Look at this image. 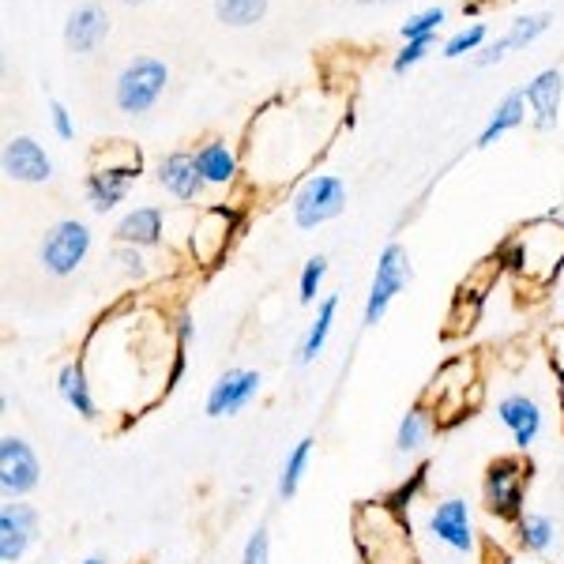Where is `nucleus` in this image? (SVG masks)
Masks as SVG:
<instances>
[{
  "mask_svg": "<svg viewBox=\"0 0 564 564\" xmlns=\"http://www.w3.org/2000/svg\"><path fill=\"white\" fill-rule=\"evenodd\" d=\"M497 252L505 260V271H512L523 286L550 290L564 271V223L557 215L531 218Z\"/></svg>",
  "mask_w": 564,
  "mask_h": 564,
  "instance_id": "obj_1",
  "label": "nucleus"
},
{
  "mask_svg": "<svg viewBox=\"0 0 564 564\" xmlns=\"http://www.w3.org/2000/svg\"><path fill=\"white\" fill-rule=\"evenodd\" d=\"M478 399H481V377H478V361L470 354H456V358L444 361L433 372L430 388L422 391V403L433 411L436 430H452L463 417H470Z\"/></svg>",
  "mask_w": 564,
  "mask_h": 564,
  "instance_id": "obj_2",
  "label": "nucleus"
},
{
  "mask_svg": "<svg viewBox=\"0 0 564 564\" xmlns=\"http://www.w3.org/2000/svg\"><path fill=\"white\" fill-rule=\"evenodd\" d=\"M354 545L366 564H417L411 550V527L384 500L361 505L354 512Z\"/></svg>",
  "mask_w": 564,
  "mask_h": 564,
  "instance_id": "obj_3",
  "label": "nucleus"
},
{
  "mask_svg": "<svg viewBox=\"0 0 564 564\" xmlns=\"http://www.w3.org/2000/svg\"><path fill=\"white\" fill-rule=\"evenodd\" d=\"M527 489H531V463L523 456H497L481 475V505L500 523H520L527 516Z\"/></svg>",
  "mask_w": 564,
  "mask_h": 564,
  "instance_id": "obj_4",
  "label": "nucleus"
},
{
  "mask_svg": "<svg viewBox=\"0 0 564 564\" xmlns=\"http://www.w3.org/2000/svg\"><path fill=\"white\" fill-rule=\"evenodd\" d=\"M411 279H414L411 252H406L399 241H388L384 252L377 257V271H372V282H369L366 308H361V324H366V327L384 324L391 302H395V297L411 286Z\"/></svg>",
  "mask_w": 564,
  "mask_h": 564,
  "instance_id": "obj_5",
  "label": "nucleus"
},
{
  "mask_svg": "<svg viewBox=\"0 0 564 564\" xmlns=\"http://www.w3.org/2000/svg\"><path fill=\"white\" fill-rule=\"evenodd\" d=\"M500 275H505V260H500V252H494V257L481 260L478 268L459 282L456 297H452V308H448V327H444L448 339H463V335L475 332V324L481 321V305H486L489 290L497 286Z\"/></svg>",
  "mask_w": 564,
  "mask_h": 564,
  "instance_id": "obj_6",
  "label": "nucleus"
},
{
  "mask_svg": "<svg viewBox=\"0 0 564 564\" xmlns=\"http://www.w3.org/2000/svg\"><path fill=\"white\" fill-rule=\"evenodd\" d=\"M238 230H241V207H234V204L204 207L193 226V238H188V252H193L196 268H204V271L218 268V260L230 252Z\"/></svg>",
  "mask_w": 564,
  "mask_h": 564,
  "instance_id": "obj_7",
  "label": "nucleus"
},
{
  "mask_svg": "<svg viewBox=\"0 0 564 564\" xmlns=\"http://www.w3.org/2000/svg\"><path fill=\"white\" fill-rule=\"evenodd\" d=\"M90 226L84 218H61L45 230L39 260L53 279H68L84 268V260L90 257Z\"/></svg>",
  "mask_w": 564,
  "mask_h": 564,
  "instance_id": "obj_8",
  "label": "nucleus"
},
{
  "mask_svg": "<svg viewBox=\"0 0 564 564\" xmlns=\"http://www.w3.org/2000/svg\"><path fill=\"white\" fill-rule=\"evenodd\" d=\"M343 207H347V181L335 174H316L290 199V218L297 230H316V226L339 218Z\"/></svg>",
  "mask_w": 564,
  "mask_h": 564,
  "instance_id": "obj_9",
  "label": "nucleus"
},
{
  "mask_svg": "<svg viewBox=\"0 0 564 564\" xmlns=\"http://www.w3.org/2000/svg\"><path fill=\"white\" fill-rule=\"evenodd\" d=\"M170 84V68L159 57H135L124 65L113 87V102L121 113H148Z\"/></svg>",
  "mask_w": 564,
  "mask_h": 564,
  "instance_id": "obj_10",
  "label": "nucleus"
},
{
  "mask_svg": "<svg viewBox=\"0 0 564 564\" xmlns=\"http://www.w3.org/2000/svg\"><path fill=\"white\" fill-rule=\"evenodd\" d=\"M42 481V459L23 436H0V494L4 500H26Z\"/></svg>",
  "mask_w": 564,
  "mask_h": 564,
  "instance_id": "obj_11",
  "label": "nucleus"
},
{
  "mask_svg": "<svg viewBox=\"0 0 564 564\" xmlns=\"http://www.w3.org/2000/svg\"><path fill=\"white\" fill-rule=\"evenodd\" d=\"M430 534H433V542L444 545V550L459 553V557H470V553H475V545H478L470 500L467 497L436 500L433 512H430Z\"/></svg>",
  "mask_w": 564,
  "mask_h": 564,
  "instance_id": "obj_12",
  "label": "nucleus"
},
{
  "mask_svg": "<svg viewBox=\"0 0 564 564\" xmlns=\"http://www.w3.org/2000/svg\"><path fill=\"white\" fill-rule=\"evenodd\" d=\"M42 539V516L26 500L0 505V564H20Z\"/></svg>",
  "mask_w": 564,
  "mask_h": 564,
  "instance_id": "obj_13",
  "label": "nucleus"
},
{
  "mask_svg": "<svg viewBox=\"0 0 564 564\" xmlns=\"http://www.w3.org/2000/svg\"><path fill=\"white\" fill-rule=\"evenodd\" d=\"M263 391V377L257 369H226L223 377L207 388L204 399V414L207 417H238L245 406L257 403V395Z\"/></svg>",
  "mask_w": 564,
  "mask_h": 564,
  "instance_id": "obj_14",
  "label": "nucleus"
},
{
  "mask_svg": "<svg viewBox=\"0 0 564 564\" xmlns=\"http://www.w3.org/2000/svg\"><path fill=\"white\" fill-rule=\"evenodd\" d=\"M0 166L8 181H20V185H45L53 177V159L31 135H12L0 154Z\"/></svg>",
  "mask_w": 564,
  "mask_h": 564,
  "instance_id": "obj_15",
  "label": "nucleus"
},
{
  "mask_svg": "<svg viewBox=\"0 0 564 564\" xmlns=\"http://www.w3.org/2000/svg\"><path fill=\"white\" fill-rule=\"evenodd\" d=\"M497 422L512 433L516 448L527 452L542 436L545 414H542V403L534 395H527V391H508V395L497 403Z\"/></svg>",
  "mask_w": 564,
  "mask_h": 564,
  "instance_id": "obj_16",
  "label": "nucleus"
},
{
  "mask_svg": "<svg viewBox=\"0 0 564 564\" xmlns=\"http://www.w3.org/2000/svg\"><path fill=\"white\" fill-rule=\"evenodd\" d=\"M561 98H564V76L561 68H545L531 84L523 87V102L531 106V121L539 132L557 129V117H561Z\"/></svg>",
  "mask_w": 564,
  "mask_h": 564,
  "instance_id": "obj_17",
  "label": "nucleus"
},
{
  "mask_svg": "<svg viewBox=\"0 0 564 564\" xmlns=\"http://www.w3.org/2000/svg\"><path fill=\"white\" fill-rule=\"evenodd\" d=\"M57 395H61V403L76 417H84V422H98V414H102L95 399V380H90L84 358L65 361V366L57 369Z\"/></svg>",
  "mask_w": 564,
  "mask_h": 564,
  "instance_id": "obj_18",
  "label": "nucleus"
},
{
  "mask_svg": "<svg viewBox=\"0 0 564 564\" xmlns=\"http://www.w3.org/2000/svg\"><path fill=\"white\" fill-rule=\"evenodd\" d=\"M159 185L174 199H181V204H193V199L207 188V181L196 166V154L170 151L166 159L159 162Z\"/></svg>",
  "mask_w": 564,
  "mask_h": 564,
  "instance_id": "obj_19",
  "label": "nucleus"
},
{
  "mask_svg": "<svg viewBox=\"0 0 564 564\" xmlns=\"http://www.w3.org/2000/svg\"><path fill=\"white\" fill-rule=\"evenodd\" d=\"M162 234H166V215L159 207H132L113 226L117 245H132V249H154V245H162Z\"/></svg>",
  "mask_w": 564,
  "mask_h": 564,
  "instance_id": "obj_20",
  "label": "nucleus"
},
{
  "mask_svg": "<svg viewBox=\"0 0 564 564\" xmlns=\"http://www.w3.org/2000/svg\"><path fill=\"white\" fill-rule=\"evenodd\" d=\"M109 34V15L98 4H79L65 23V45L72 53H95Z\"/></svg>",
  "mask_w": 564,
  "mask_h": 564,
  "instance_id": "obj_21",
  "label": "nucleus"
},
{
  "mask_svg": "<svg viewBox=\"0 0 564 564\" xmlns=\"http://www.w3.org/2000/svg\"><path fill=\"white\" fill-rule=\"evenodd\" d=\"M135 174H121V170H90L87 181H84V193H87V204L90 212L106 215L129 196V188L135 185Z\"/></svg>",
  "mask_w": 564,
  "mask_h": 564,
  "instance_id": "obj_22",
  "label": "nucleus"
},
{
  "mask_svg": "<svg viewBox=\"0 0 564 564\" xmlns=\"http://www.w3.org/2000/svg\"><path fill=\"white\" fill-rule=\"evenodd\" d=\"M335 316H339V294H327L324 302L316 305V316L308 321L305 335H302V347H297V366L302 369H308L324 354L327 339H332Z\"/></svg>",
  "mask_w": 564,
  "mask_h": 564,
  "instance_id": "obj_23",
  "label": "nucleus"
},
{
  "mask_svg": "<svg viewBox=\"0 0 564 564\" xmlns=\"http://www.w3.org/2000/svg\"><path fill=\"white\" fill-rule=\"evenodd\" d=\"M433 433H436V417H433L430 406L417 399V403L399 417V425H395V452L399 456H417V452L430 444Z\"/></svg>",
  "mask_w": 564,
  "mask_h": 564,
  "instance_id": "obj_24",
  "label": "nucleus"
},
{
  "mask_svg": "<svg viewBox=\"0 0 564 564\" xmlns=\"http://www.w3.org/2000/svg\"><path fill=\"white\" fill-rule=\"evenodd\" d=\"M193 154H196V166L207 185H234V177H238V154H234L230 143L204 140Z\"/></svg>",
  "mask_w": 564,
  "mask_h": 564,
  "instance_id": "obj_25",
  "label": "nucleus"
},
{
  "mask_svg": "<svg viewBox=\"0 0 564 564\" xmlns=\"http://www.w3.org/2000/svg\"><path fill=\"white\" fill-rule=\"evenodd\" d=\"M313 448H316V436H302V441L286 452L282 470H279V486H275L279 500H294L297 497V489H302V481L308 475V463H313Z\"/></svg>",
  "mask_w": 564,
  "mask_h": 564,
  "instance_id": "obj_26",
  "label": "nucleus"
},
{
  "mask_svg": "<svg viewBox=\"0 0 564 564\" xmlns=\"http://www.w3.org/2000/svg\"><path fill=\"white\" fill-rule=\"evenodd\" d=\"M523 113H527V102H523V90H512V95L500 102L494 113H489L486 129L478 135V148H494L500 135H508L512 129H520L523 124Z\"/></svg>",
  "mask_w": 564,
  "mask_h": 564,
  "instance_id": "obj_27",
  "label": "nucleus"
},
{
  "mask_svg": "<svg viewBox=\"0 0 564 564\" xmlns=\"http://www.w3.org/2000/svg\"><path fill=\"white\" fill-rule=\"evenodd\" d=\"M90 170H121V174H143V151L129 140H109L90 154Z\"/></svg>",
  "mask_w": 564,
  "mask_h": 564,
  "instance_id": "obj_28",
  "label": "nucleus"
},
{
  "mask_svg": "<svg viewBox=\"0 0 564 564\" xmlns=\"http://www.w3.org/2000/svg\"><path fill=\"white\" fill-rule=\"evenodd\" d=\"M516 539L527 553H550L557 545V523L550 520L545 512H527L520 523H516Z\"/></svg>",
  "mask_w": 564,
  "mask_h": 564,
  "instance_id": "obj_29",
  "label": "nucleus"
},
{
  "mask_svg": "<svg viewBox=\"0 0 564 564\" xmlns=\"http://www.w3.org/2000/svg\"><path fill=\"white\" fill-rule=\"evenodd\" d=\"M430 470H433V463H430V459H422V463H417V467L411 470V475H406L395 489H391V494L384 497V505L391 508V512H399V516L411 512V508L417 505V497H422L425 489H430Z\"/></svg>",
  "mask_w": 564,
  "mask_h": 564,
  "instance_id": "obj_30",
  "label": "nucleus"
},
{
  "mask_svg": "<svg viewBox=\"0 0 564 564\" xmlns=\"http://www.w3.org/2000/svg\"><path fill=\"white\" fill-rule=\"evenodd\" d=\"M215 15L226 26H252L268 15V0H215Z\"/></svg>",
  "mask_w": 564,
  "mask_h": 564,
  "instance_id": "obj_31",
  "label": "nucleus"
},
{
  "mask_svg": "<svg viewBox=\"0 0 564 564\" xmlns=\"http://www.w3.org/2000/svg\"><path fill=\"white\" fill-rule=\"evenodd\" d=\"M553 15L550 12H539V15H520V20L512 23V31L505 34V45L508 50H527L534 39H542L545 26H550Z\"/></svg>",
  "mask_w": 564,
  "mask_h": 564,
  "instance_id": "obj_32",
  "label": "nucleus"
},
{
  "mask_svg": "<svg viewBox=\"0 0 564 564\" xmlns=\"http://www.w3.org/2000/svg\"><path fill=\"white\" fill-rule=\"evenodd\" d=\"M324 275H327V257H308L302 268V279H297V302L313 305L324 286Z\"/></svg>",
  "mask_w": 564,
  "mask_h": 564,
  "instance_id": "obj_33",
  "label": "nucleus"
},
{
  "mask_svg": "<svg viewBox=\"0 0 564 564\" xmlns=\"http://www.w3.org/2000/svg\"><path fill=\"white\" fill-rule=\"evenodd\" d=\"M441 23H444V8H425V12L411 15L399 34H403V42H433V34Z\"/></svg>",
  "mask_w": 564,
  "mask_h": 564,
  "instance_id": "obj_34",
  "label": "nucleus"
},
{
  "mask_svg": "<svg viewBox=\"0 0 564 564\" xmlns=\"http://www.w3.org/2000/svg\"><path fill=\"white\" fill-rule=\"evenodd\" d=\"M481 42H486V23H470V26H463V31L452 34L448 42H444V57H467V53H475L481 50Z\"/></svg>",
  "mask_w": 564,
  "mask_h": 564,
  "instance_id": "obj_35",
  "label": "nucleus"
},
{
  "mask_svg": "<svg viewBox=\"0 0 564 564\" xmlns=\"http://www.w3.org/2000/svg\"><path fill=\"white\" fill-rule=\"evenodd\" d=\"M241 564H271V531H268V523H257V531L245 539Z\"/></svg>",
  "mask_w": 564,
  "mask_h": 564,
  "instance_id": "obj_36",
  "label": "nucleus"
},
{
  "mask_svg": "<svg viewBox=\"0 0 564 564\" xmlns=\"http://www.w3.org/2000/svg\"><path fill=\"white\" fill-rule=\"evenodd\" d=\"M542 347H545V358H550V369L557 372V380L564 384V324L550 327L542 335Z\"/></svg>",
  "mask_w": 564,
  "mask_h": 564,
  "instance_id": "obj_37",
  "label": "nucleus"
},
{
  "mask_svg": "<svg viewBox=\"0 0 564 564\" xmlns=\"http://www.w3.org/2000/svg\"><path fill=\"white\" fill-rule=\"evenodd\" d=\"M113 260L121 263V271L129 279H148V260H143V249H132V245H117Z\"/></svg>",
  "mask_w": 564,
  "mask_h": 564,
  "instance_id": "obj_38",
  "label": "nucleus"
},
{
  "mask_svg": "<svg viewBox=\"0 0 564 564\" xmlns=\"http://www.w3.org/2000/svg\"><path fill=\"white\" fill-rule=\"evenodd\" d=\"M425 53H430V42H406V45H403V50H399V57H395V61H391V68H395V72H399V76H403V72H406V68H414V65H417V61H422V57H425Z\"/></svg>",
  "mask_w": 564,
  "mask_h": 564,
  "instance_id": "obj_39",
  "label": "nucleus"
},
{
  "mask_svg": "<svg viewBox=\"0 0 564 564\" xmlns=\"http://www.w3.org/2000/svg\"><path fill=\"white\" fill-rule=\"evenodd\" d=\"M50 117H53V132H57L61 140H76V124H72V113H68L65 102H57V98H53Z\"/></svg>",
  "mask_w": 564,
  "mask_h": 564,
  "instance_id": "obj_40",
  "label": "nucleus"
},
{
  "mask_svg": "<svg viewBox=\"0 0 564 564\" xmlns=\"http://www.w3.org/2000/svg\"><path fill=\"white\" fill-rule=\"evenodd\" d=\"M196 339V321L188 308H181V313L174 316V343H181V347H188V343Z\"/></svg>",
  "mask_w": 564,
  "mask_h": 564,
  "instance_id": "obj_41",
  "label": "nucleus"
},
{
  "mask_svg": "<svg viewBox=\"0 0 564 564\" xmlns=\"http://www.w3.org/2000/svg\"><path fill=\"white\" fill-rule=\"evenodd\" d=\"M79 564H109V557H106V553H90V557H84Z\"/></svg>",
  "mask_w": 564,
  "mask_h": 564,
  "instance_id": "obj_42",
  "label": "nucleus"
},
{
  "mask_svg": "<svg viewBox=\"0 0 564 564\" xmlns=\"http://www.w3.org/2000/svg\"><path fill=\"white\" fill-rule=\"evenodd\" d=\"M557 403H561V422H564V384H561V391H557Z\"/></svg>",
  "mask_w": 564,
  "mask_h": 564,
  "instance_id": "obj_43",
  "label": "nucleus"
},
{
  "mask_svg": "<svg viewBox=\"0 0 564 564\" xmlns=\"http://www.w3.org/2000/svg\"><path fill=\"white\" fill-rule=\"evenodd\" d=\"M358 4H384V0H358Z\"/></svg>",
  "mask_w": 564,
  "mask_h": 564,
  "instance_id": "obj_44",
  "label": "nucleus"
},
{
  "mask_svg": "<svg viewBox=\"0 0 564 564\" xmlns=\"http://www.w3.org/2000/svg\"><path fill=\"white\" fill-rule=\"evenodd\" d=\"M124 4H143V0H124Z\"/></svg>",
  "mask_w": 564,
  "mask_h": 564,
  "instance_id": "obj_45",
  "label": "nucleus"
}]
</instances>
